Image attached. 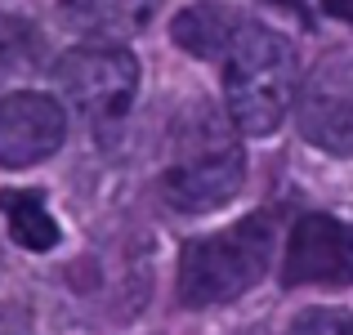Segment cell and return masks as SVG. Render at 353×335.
<instances>
[{"mask_svg": "<svg viewBox=\"0 0 353 335\" xmlns=\"http://www.w3.org/2000/svg\"><path fill=\"white\" fill-rule=\"evenodd\" d=\"M241 179H246V156L224 116L210 103L183 108L170 130V148H165V201L183 215H206L237 197Z\"/></svg>", "mask_w": 353, "mask_h": 335, "instance_id": "6da1fadb", "label": "cell"}, {"mask_svg": "<svg viewBox=\"0 0 353 335\" xmlns=\"http://www.w3.org/2000/svg\"><path fill=\"white\" fill-rule=\"evenodd\" d=\"M224 99L241 134H273L295 94V50L264 23H246L224 54Z\"/></svg>", "mask_w": 353, "mask_h": 335, "instance_id": "7a4b0ae2", "label": "cell"}, {"mask_svg": "<svg viewBox=\"0 0 353 335\" xmlns=\"http://www.w3.org/2000/svg\"><path fill=\"white\" fill-rule=\"evenodd\" d=\"M273 259V219L250 215L224 232H210L183 246L179 259V300L188 309H210L246 295Z\"/></svg>", "mask_w": 353, "mask_h": 335, "instance_id": "3957f363", "label": "cell"}, {"mask_svg": "<svg viewBox=\"0 0 353 335\" xmlns=\"http://www.w3.org/2000/svg\"><path fill=\"white\" fill-rule=\"evenodd\" d=\"M59 90L85 121H117L134 103L139 90V63L112 41L81 45L59 59Z\"/></svg>", "mask_w": 353, "mask_h": 335, "instance_id": "277c9868", "label": "cell"}, {"mask_svg": "<svg viewBox=\"0 0 353 335\" xmlns=\"http://www.w3.org/2000/svg\"><path fill=\"white\" fill-rule=\"evenodd\" d=\"M295 116L313 148L353 156V50H331L304 72Z\"/></svg>", "mask_w": 353, "mask_h": 335, "instance_id": "5b68a950", "label": "cell"}, {"mask_svg": "<svg viewBox=\"0 0 353 335\" xmlns=\"http://www.w3.org/2000/svg\"><path fill=\"white\" fill-rule=\"evenodd\" d=\"M286 286H353V228L331 215H304L286 241Z\"/></svg>", "mask_w": 353, "mask_h": 335, "instance_id": "8992f818", "label": "cell"}, {"mask_svg": "<svg viewBox=\"0 0 353 335\" xmlns=\"http://www.w3.org/2000/svg\"><path fill=\"white\" fill-rule=\"evenodd\" d=\"M68 121L63 108L45 94H5L0 99V170H23L59 152Z\"/></svg>", "mask_w": 353, "mask_h": 335, "instance_id": "52a82bcc", "label": "cell"}, {"mask_svg": "<svg viewBox=\"0 0 353 335\" xmlns=\"http://www.w3.org/2000/svg\"><path fill=\"white\" fill-rule=\"evenodd\" d=\"M250 18H241L237 9H224V5H192L174 18V45L197 59H224L233 50V41L241 36Z\"/></svg>", "mask_w": 353, "mask_h": 335, "instance_id": "ba28073f", "label": "cell"}, {"mask_svg": "<svg viewBox=\"0 0 353 335\" xmlns=\"http://www.w3.org/2000/svg\"><path fill=\"white\" fill-rule=\"evenodd\" d=\"M157 14V0H63V18L77 32L99 36V41H121L148 27Z\"/></svg>", "mask_w": 353, "mask_h": 335, "instance_id": "9c48e42d", "label": "cell"}, {"mask_svg": "<svg viewBox=\"0 0 353 335\" xmlns=\"http://www.w3.org/2000/svg\"><path fill=\"white\" fill-rule=\"evenodd\" d=\"M0 215L9 223V237L18 241L23 250H54L59 246V223L45 210V201L36 192H0Z\"/></svg>", "mask_w": 353, "mask_h": 335, "instance_id": "30bf717a", "label": "cell"}, {"mask_svg": "<svg viewBox=\"0 0 353 335\" xmlns=\"http://www.w3.org/2000/svg\"><path fill=\"white\" fill-rule=\"evenodd\" d=\"M36 54H41V45H36L32 27H27L23 18H5L0 14V90L18 85L23 77H32Z\"/></svg>", "mask_w": 353, "mask_h": 335, "instance_id": "8fae6325", "label": "cell"}, {"mask_svg": "<svg viewBox=\"0 0 353 335\" xmlns=\"http://www.w3.org/2000/svg\"><path fill=\"white\" fill-rule=\"evenodd\" d=\"M291 335H353V313L345 309H309L295 318Z\"/></svg>", "mask_w": 353, "mask_h": 335, "instance_id": "7c38bea8", "label": "cell"}, {"mask_svg": "<svg viewBox=\"0 0 353 335\" xmlns=\"http://www.w3.org/2000/svg\"><path fill=\"white\" fill-rule=\"evenodd\" d=\"M0 335H32V331H27L23 313H14V309H0Z\"/></svg>", "mask_w": 353, "mask_h": 335, "instance_id": "4fadbf2b", "label": "cell"}, {"mask_svg": "<svg viewBox=\"0 0 353 335\" xmlns=\"http://www.w3.org/2000/svg\"><path fill=\"white\" fill-rule=\"evenodd\" d=\"M322 9H327L331 18H345V23H353V0H322Z\"/></svg>", "mask_w": 353, "mask_h": 335, "instance_id": "5bb4252c", "label": "cell"}, {"mask_svg": "<svg viewBox=\"0 0 353 335\" xmlns=\"http://www.w3.org/2000/svg\"><path fill=\"white\" fill-rule=\"evenodd\" d=\"M273 5H282V9H295V14H300V9H304V0H273Z\"/></svg>", "mask_w": 353, "mask_h": 335, "instance_id": "9a60e30c", "label": "cell"}]
</instances>
